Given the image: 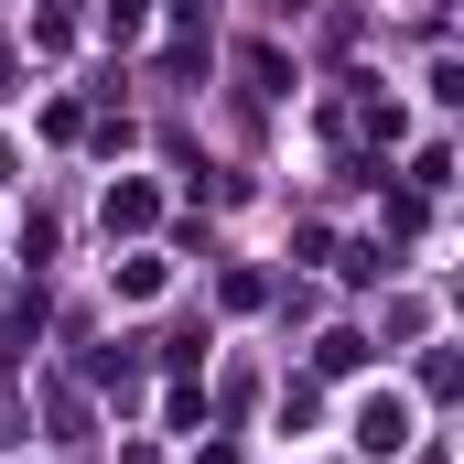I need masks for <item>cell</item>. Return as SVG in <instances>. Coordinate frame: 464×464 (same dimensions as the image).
I'll list each match as a JSON object with an SVG mask.
<instances>
[{"label": "cell", "mask_w": 464, "mask_h": 464, "mask_svg": "<svg viewBox=\"0 0 464 464\" xmlns=\"http://www.w3.org/2000/svg\"><path fill=\"white\" fill-rule=\"evenodd\" d=\"M162 281H173V270H162V259H151V248H140V259H130V270H119V292H130V303H151V292H162Z\"/></svg>", "instance_id": "cell-4"}, {"label": "cell", "mask_w": 464, "mask_h": 464, "mask_svg": "<svg viewBox=\"0 0 464 464\" xmlns=\"http://www.w3.org/2000/svg\"><path fill=\"white\" fill-rule=\"evenodd\" d=\"M140 11H151V0H109V22H119V33H140Z\"/></svg>", "instance_id": "cell-5"}, {"label": "cell", "mask_w": 464, "mask_h": 464, "mask_svg": "<svg viewBox=\"0 0 464 464\" xmlns=\"http://www.w3.org/2000/svg\"><path fill=\"white\" fill-rule=\"evenodd\" d=\"M400 443H411V400H400V389L356 400V454H400Z\"/></svg>", "instance_id": "cell-1"}, {"label": "cell", "mask_w": 464, "mask_h": 464, "mask_svg": "<svg viewBox=\"0 0 464 464\" xmlns=\"http://www.w3.org/2000/svg\"><path fill=\"white\" fill-rule=\"evenodd\" d=\"M237 76H248V87H259V98H281V87H292V76H281V54H270V44H248V54H237Z\"/></svg>", "instance_id": "cell-3"}, {"label": "cell", "mask_w": 464, "mask_h": 464, "mask_svg": "<svg viewBox=\"0 0 464 464\" xmlns=\"http://www.w3.org/2000/svg\"><path fill=\"white\" fill-rule=\"evenodd\" d=\"M151 217H162V195H151V184H109V237H140Z\"/></svg>", "instance_id": "cell-2"}]
</instances>
